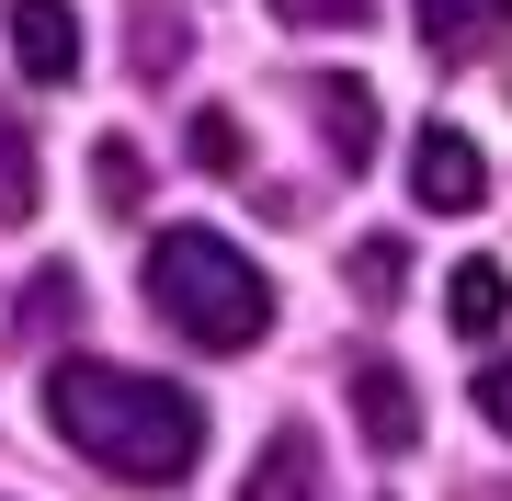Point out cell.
Returning <instances> with one entry per match:
<instances>
[{
	"instance_id": "obj_1",
	"label": "cell",
	"mask_w": 512,
	"mask_h": 501,
	"mask_svg": "<svg viewBox=\"0 0 512 501\" xmlns=\"http://www.w3.org/2000/svg\"><path fill=\"white\" fill-rule=\"evenodd\" d=\"M46 422L103 479H148V490H171L205 456V410L183 388H160V376H137V365H46Z\"/></svg>"
},
{
	"instance_id": "obj_2",
	"label": "cell",
	"mask_w": 512,
	"mask_h": 501,
	"mask_svg": "<svg viewBox=\"0 0 512 501\" xmlns=\"http://www.w3.org/2000/svg\"><path fill=\"white\" fill-rule=\"evenodd\" d=\"M148 308L205 353H251L274 331V274L239 240H217V228H160L148 240Z\"/></svg>"
},
{
	"instance_id": "obj_3",
	"label": "cell",
	"mask_w": 512,
	"mask_h": 501,
	"mask_svg": "<svg viewBox=\"0 0 512 501\" xmlns=\"http://www.w3.org/2000/svg\"><path fill=\"white\" fill-rule=\"evenodd\" d=\"M410 194L433 205V217H478V205H490V160H478V137L421 126V137H410Z\"/></svg>"
},
{
	"instance_id": "obj_4",
	"label": "cell",
	"mask_w": 512,
	"mask_h": 501,
	"mask_svg": "<svg viewBox=\"0 0 512 501\" xmlns=\"http://www.w3.org/2000/svg\"><path fill=\"white\" fill-rule=\"evenodd\" d=\"M342 388H353V422H365V445H376V456H421V388L387 365V353H353Z\"/></svg>"
},
{
	"instance_id": "obj_5",
	"label": "cell",
	"mask_w": 512,
	"mask_h": 501,
	"mask_svg": "<svg viewBox=\"0 0 512 501\" xmlns=\"http://www.w3.org/2000/svg\"><path fill=\"white\" fill-rule=\"evenodd\" d=\"M308 126L330 137V171H365L376 160V80H353V69L308 80Z\"/></svg>"
},
{
	"instance_id": "obj_6",
	"label": "cell",
	"mask_w": 512,
	"mask_h": 501,
	"mask_svg": "<svg viewBox=\"0 0 512 501\" xmlns=\"http://www.w3.org/2000/svg\"><path fill=\"white\" fill-rule=\"evenodd\" d=\"M12 69L57 92V80H80V12L69 0H12Z\"/></svg>"
},
{
	"instance_id": "obj_7",
	"label": "cell",
	"mask_w": 512,
	"mask_h": 501,
	"mask_svg": "<svg viewBox=\"0 0 512 501\" xmlns=\"http://www.w3.org/2000/svg\"><path fill=\"white\" fill-rule=\"evenodd\" d=\"M444 319H456L467 342H490L501 319H512V262H490V251H467V262H456V285H444Z\"/></svg>"
},
{
	"instance_id": "obj_8",
	"label": "cell",
	"mask_w": 512,
	"mask_h": 501,
	"mask_svg": "<svg viewBox=\"0 0 512 501\" xmlns=\"http://www.w3.org/2000/svg\"><path fill=\"white\" fill-rule=\"evenodd\" d=\"M490 35H512V0H421V46L433 57H478Z\"/></svg>"
},
{
	"instance_id": "obj_9",
	"label": "cell",
	"mask_w": 512,
	"mask_h": 501,
	"mask_svg": "<svg viewBox=\"0 0 512 501\" xmlns=\"http://www.w3.org/2000/svg\"><path fill=\"white\" fill-rule=\"evenodd\" d=\"M239 501H319V445H308V433H274V445H262V467H251V479H239Z\"/></svg>"
},
{
	"instance_id": "obj_10",
	"label": "cell",
	"mask_w": 512,
	"mask_h": 501,
	"mask_svg": "<svg viewBox=\"0 0 512 501\" xmlns=\"http://www.w3.org/2000/svg\"><path fill=\"white\" fill-rule=\"evenodd\" d=\"M35 217V149H23V114L0 103V228Z\"/></svg>"
},
{
	"instance_id": "obj_11",
	"label": "cell",
	"mask_w": 512,
	"mask_h": 501,
	"mask_svg": "<svg viewBox=\"0 0 512 501\" xmlns=\"http://www.w3.org/2000/svg\"><path fill=\"white\" fill-rule=\"evenodd\" d=\"M353 297H365V308H399L410 297V251L399 240H353Z\"/></svg>"
},
{
	"instance_id": "obj_12",
	"label": "cell",
	"mask_w": 512,
	"mask_h": 501,
	"mask_svg": "<svg viewBox=\"0 0 512 501\" xmlns=\"http://www.w3.org/2000/svg\"><path fill=\"white\" fill-rule=\"evenodd\" d=\"M126 57H137V80H171V69H183V23L137 0V23H126Z\"/></svg>"
},
{
	"instance_id": "obj_13",
	"label": "cell",
	"mask_w": 512,
	"mask_h": 501,
	"mask_svg": "<svg viewBox=\"0 0 512 501\" xmlns=\"http://www.w3.org/2000/svg\"><path fill=\"white\" fill-rule=\"evenodd\" d=\"M92 183H103L114 217H137V149H126V137H103V149H92Z\"/></svg>"
},
{
	"instance_id": "obj_14",
	"label": "cell",
	"mask_w": 512,
	"mask_h": 501,
	"mask_svg": "<svg viewBox=\"0 0 512 501\" xmlns=\"http://www.w3.org/2000/svg\"><path fill=\"white\" fill-rule=\"evenodd\" d=\"M274 12L296 23V35H319V23H330V35H353V23L376 12V0H274Z\"/></svg>"
},
{
	"instance_id": "obj_15",
	"label": "cell",
	"mask_w": 512,
	"mask_h": 501,
	"mask_svg": "<svg viewBox=\"0 0 512 501\" xmlns=\"http://www.w3.org/2000/svg\"><path fill=\"white\" fill-rule=\"evenodd\" d=\"M69 319H80V285L69 274H46L35 297H23V331H69Z\"/></svg>"
},
{
	"instance_id": "obj_16",
	"label": "cell",
	"mask_w": 512,
	"mask_h": 501,
	"mask_svg": "<svg viewBox=\"0 0 512 501\" xmlns=\"http://www.w3.org/2000/svg\"><path fill=\"white\" fill-rule=\"evenodd\" d=\"M239 149H251L239 114H194V160H205V171H239Z\"/></svg>"
},
{
	"instance_id": "obj_17",
	"label": "cell",
	"mask_w": 512,
	"mask_h": 501,
	"mask_svg": "<svg viewBox=\"0 0 512 501\" xmlns=\"http://www.w3.org/2000/svg\"><path fill=\"white\" fill-rule=\"evenodd\" d=\"M478 422L512 433V365H478Z\"/></svg>"
}]
</instances>
